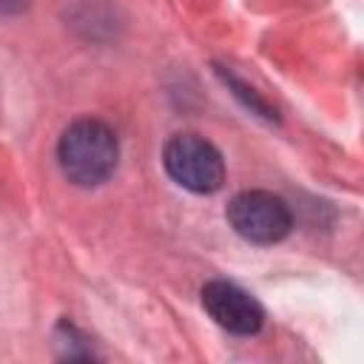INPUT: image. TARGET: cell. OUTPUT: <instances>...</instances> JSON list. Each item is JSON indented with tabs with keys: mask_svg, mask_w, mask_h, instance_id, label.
I'll return each instance as SVG.
<instances>
[{
	"mask_svg": "<svg viewBox=\"0 0 364 364\" xmlns=\"http://www.w3.org/2000/svg\"><path fill=\"white\" fill-rule=\"evenodd\" d=\"M28 0H0V14H20Z\"/></svg>",
	"mask_w": 364,
	"mask_h": 364,
	"instance_id": "6",
	"label": "cell"
},
{
	"mask_svg": "<svg viewBox=\"0 0 364 364\" xmlns=\"http://www.w3.org/2000/svg\"><path fill=\"white\" fill-rule=\"evenodd\" d=\"M162 165L168 176L193 193H213L225 182V159L199 134H176L165 142Z\"/></svg>",
	"mask_w": 364,
	"mask_h": 364,
	"instance_id": "2",
	"label": "cell"
},
{
	"mask_svg": "<svg viewBox=\"0 0 364 364\" xmlns=\"http://www.w3.org/2000/svg\"><path fill=\"white\" fill-rule=\"evenodd\" d=\"M228 222L242 239L253 245H273L290 233L293 213L287 202L270 191H242L228 205Z\"/></svg>",
	"mask_w": 364,
	"mask_h": 364,
	"instance_id": "3",
	"label": "cell"
},
{
	"mask_svg": "<svg viewBox=\"0 0 364 364\" xmlns=\"http://www.w3.org/2000/svg\"><path fill=\"white\" fill-rule=\"evenodd\" d=\"M219 77L225 80V85H228V88H230V91H233V94H236V97H239V100H242L253 114H259V117H264V119H279V117H276V108H273V105H270V102H267L256 88H250L247 82L236 80L233 74H225L222 68H219Z\"/></svg>",
	"mask_w": 364,
	"mask_h": 364,
	"instance_id": "5",
	"label": "cell"
},
{
	"mask_svg": "<svg viewBox=\"0 0 364 364\" xmlns=\"http://www.w3.org/2000/svg\"><path fill=\"white\" fill-rule=\"evenodd\" d=\"M202 307L219 327L236 336H253L264 324L262 304L247 290L225 279H213L202 287Z\"/></svg>",
	"mask_w": 364,
	"mask_h": 364,
	"instance_id": "4",
	"label": "cell"
},
{
	"mask_svg": "<svg viewBox=\"0 0 364 364\" xmlns=\"http://www.w3.org/2000/svg\"><path fill=\"white\" fill-rule=\"evenodd\" d=\"M57 159L68 182L80 188L102 185L119 159V139L102 119H77L71 122L57 145Z\"/></svg>",
	"mask_w": 364,
	"mask_h": 364,
	"instance_id": "1",
	"label": "cell"
}]
</instances>
